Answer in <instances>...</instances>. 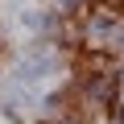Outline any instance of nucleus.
Segmentation results:
<instances>
[{
  "label": "nucleus",
  "mask_w": 124,
  "mask_h": 124,
  "mask_svg": "<svg viewBox=\"0 0 124 124\" xmlns=\"http://www.w3.org/2000/svg\"><path fill=\"white\" fill-rule=\"evenodd\" d=\"M50 75H58V58L50 50H33L17 62V83H41Z\"/></svg>",
  "instance_id": "nucleus-1"
}]
</instances>
